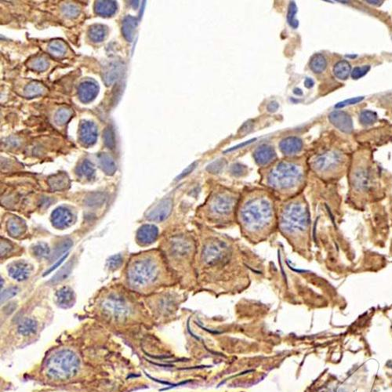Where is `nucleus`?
<instances>
[{"label": "nucleus", "mask_w": 392, "mask_h": 392, "mask_svg": "<svg viewBox=\"0 0 392 392\" xmlns=\"http://www.w3.org/2000/svg\"><path fill=\"white\" fill-rule=\"evenodd\" d=\"M94 9L98 15L103 17H109L116 13L117 7H116V2L114 1L105 0V1L96 2Z\"/></svg>", "instance_id": "21"}, {"label": "nucleus", "mask_w": 392, "mask_h": 392, "mask_svg": "<svg viewBox=\"0 0 392 392\" xmlns=\"http://www.w3.org/2000/svg\"><path fill=\"white\" fill-rule=\"evenodd\" d=\"M75 260L73 259H71L67 264L63 266L61 268L60 271L57 273L55 276L53 277L52 279L50 281L49 283L58 284L59 282H62L69 277L71 272L73 271V266H74Z\"/></svg>", "instance_id": "27"}, {"label": "nucleus", "mask_w": 392, "mask_h": 392, "mask_svg": "<svg viewBox=\"0 0 392 392\" xmlns=\"http://www.w3.org/2000/svg\"><path fill=\"white\" fill-rule=\"evenodd\" d=\"M48 65H49L48 62L43 58H37V59H35L30 63V67L33 70L38 71V72L45 71L48 68Z\"/></svg>", "instance_id": "41"}, {"label": "nucleus", "mask_w": 392, "mask_h": 392, "mask_svg": "<svg viewBox=\"0 0 392 392\" xmlns=\"http://www.w3.org/2000/svg\"><path fill=\"white\" fill-rule=\"evenodd\" d=\"M106 196L103 193H93L87 196L84 201L86 206L90 207L101 206L105 203Z\"/></svg>", "instance_id": "34"}, {"label": "nucleus", "mask_w": 392, "mask_h": 392, "mask_svg": "<svg viewBox=\"0 0 392 392\" xmlns=\"http://www.w3.org/2000/svg\"><path fill=\"white\" fill-rule=\"evenodd\" d=\"M159 235V229L153 224H145L137 232V241L141 246H149L156 242Z\"/></svg>", "instance_id": "12"}, {"label": "nucleus", "mask_w": 392, "mask_h": 392, "mask_svg": "<svg viewBox=\"0 0 392 392\" xmlns=\"http://www.w3.org/2000/svg\"><path fill=\"white\" fill-rule=\"evenodd\" d=\"M56 300L58 305L61 307H70L74 303V292L70 287L62 288L56 293Z\"/></svg>", "instance_id": "20"}, {"label": "nucleus", "mask_w": 392, "mask_h": 392, "mask_svg": "<svg viewBox=\"0 0 392 392\" xmlns=\"http://www.w3.org/2000/svg\"><path fill=\"white\" fill-rule=\"evenodd\" d=\"M369 175L365 170H358L354 175V185L358 189H366L369 187Z\"/></svg>", "instance_id": "29"}, {"label": "nucleus", "mask_w": 392, "mask_h": 392, "mask_svg": "<svg viewBox=\"0 0 392 392\" xmlns=\"http://www.w3.org/2000/svg\"><path fill=\"white\" fill-rule=\"evenodd\" d=\"M68 253L66 255H64L63 257H61L60 260H59V261L58 262H57L56 264H55V265L53 266L52 268H50L48 271H46L45 274H44V275H48V274H50V273L51 272V271H54V270L56 269L57 268H58V266L61 265L62 264V263L63 262L64 260L66 259V257H67Z\"/></svg>", "instance_id": "51"}, {"label": "nucleus", "mask_w": 392, "mask_h": 392, "mask_svg": "<svg viewBox=\"0 0 392 392\" xmlns=\"http://www.w3.org/2000/svg\"><path fill=\"white\" fill-rule=\"evenodd\" d=\"M197 224V287L214 293L242 292L250 283L249 261L239 242Z\"/></svg>", "instance_id": "1"}, {"label": "nucleus", "mask_w": 392, "mask_h": 392, "mask_svg": "<svg viewBox=\"0 0 392 392\" xmlns=\"http://www.w3.org/2000/svg\"><path fill=\"white\" fill-rule=\"evenodd\" d=\"M72 116H73V111L70 109H67V108H62V109H59L55 114V123L59 126H62L69 122Z\"/></svg>", "instance_id": "36"}, {"label": "nucleus", "mask_w": 392, "mask_h": 392, "mask_svg": "<svg viewBox=\"0 0 392 392\" xmlns=\"http://www.w3.org/2000/svg\"><path fill=\"white\" fill-rule=\"evenodd\" d=\"M64 15L69 19H74L80 15V9L78 7L73 4H66L62 8Z\"/></svg>", "instance_id": "40"}, {"label": "nucleus", "mask_w": 392, "mask_h": 392, "mask_svg": "<svg viewBox=\"0 0 392 392\" xmlns=\"http://www.w3.org/2000/svg\"><path fill=\"white\" fill-rule=\"evenodd\" d=\"M173 199L170 198L163 199L152 210L148 212L146 218L153 222H162L168 218L173 210Z\"/></svg>", "instance_id": "8"}, {"label": "nucleus", "mask_w": 392, "mask_h": 392, "mask_svg": "<svg viewBox=\"0 0 392 392\" xmlns=\"http://www.w3.org/2000/svg\"><path fill=\"white\" fill-rule=\"evenodd\" d=\"M107 264H108L109 269L114 271V270L120 268L121 264H123V257L120 254L114 255L108 260Z\"/></svg>", "instance_id": "43"}, {"label": "nucleus", "mask_w": 392, "mask_h": 392, "mask_svg": "<svg viewBox=\"0 0 392 392\" xmlns=\"http://www.w3.org/2000/svg\"><path fill=\"white\" fill-rule=\"evenodd\" d=\"M162 275V264L152 257H143L134 260L127 271L129 282L135 287H145L156 283Z\"/></svg>", "instance_id": "6"}, {"label": "nucleus", "mask_w": 392, "mask_h": 392, "mask_svg": "<svg viewBox=\"0 0 392 392\" xmlns=\"http://www.w3.org/2000/svg\"><path fill=\"white\" fill-rule=\"evenodd\" d=\"M296 12H297V8L296 4L294 2H290L288 8L287 21L289 26L294 29H297L299 26V22L295 18Z\"/></svg>", "instance_id": "37"}, {"label": "nucleus", "mask_w": 392, "mask_h": 392, "mask_svg": "<svg viewBox=\"0 0 392 392\" xmlns=\"http://www.w3.org/2000/svg\"><path fill=\"white\" fill-rule=\"evenodd\" d=\"M263 185L278 202L289 200L303 193L304 170L296 163L281 162L268 171Z\"/></svg>", "instance_id": "5"}, {"label": "nucleus", "mask_w": 392, "mask_h": 392, "mask_svg": "<svg viewBox=\"0 0 392 392\" xmlns=\"http://www.w3.org/2000/svg\"><path fill=\"white\" fill-rule=\"evenodd\" d=\"M241 192L217 185L197 208V222L212 229H226L236 224L235 214Z\"/></svg>", "instance_id": "4"}, {"label": "nucleus", "mask_w": 392, "mask_h": 392, "mask_svg": "<svg viewBox=\"0 0 392 392\" xmlns=\"http://www.w3.org/2000/svg\"><path fill=\"white\" fill-rule=\"evenodd\" d=\"M329 120L336 128L345 134H351L354 129L351 116L343 111L331 112L329 115Z\"/></svg>", "instance_id": "9"}, {"label": "nucleus", "mask_w": 392, "mask_h": 392, "mask_svg": "<svg viewBox=\"0 0 392 392\" xmlns=\"http://www.w3.org/2000/svg\"><path fill=\"white\" fill-rule=\"evenodd\" d=\"M327 66V62L325 57L321 54H316L311 58L310 61V69L313 73L316 74L323 73Z\"/></svg>", "instance_id": "25"}, {"label": "nucleus", "mask_w": 392, "mask_h": 392, "mask_svg": "<svg viewBox=\"0 0 392 392\" xmlns=\"http://www.w3.org/2000/svg\"><path fill=\"white\" fill-rule=\"evenodd\" d=\"M104 307L109 312L115 314V315H116V314H123L127 310V306L126 303L120 297H117L116 296H110V297L107 299L105 303H104Z\"/></svg>", "instance_id": "17"}, {"label": "nucleus", "mask_w": 392, "mask_h": 392, "mask_svg": "<svg viewBox=\"0 0 392 392\" xmlns=\"http://www.w3.org/2000/svg\"><path fill=\"white\" fill-rule=\"evenodd\" d=\"M8 233L14 237V238H19L25 234L27 229L26 224L22 219L19 217H12L8 221L7 224Z\"/></svg>", "instance_id": "18"}, {"label": "nucleus", "mask_w": 392, "mask_h": 392, "mask_svg": "<svg viewBox=\"0 0 392 392\" xmlns=\"http://www.w3.org/2000/svg\"><path fill=\"white\" fill-rule=\"evenodd\" d=\"M255 161L259 166H264L270 164L276 158V153L272 147L261 145L253 153Z\"/></svg>", "instance_id": "15"}, {"label": "nucleus", "mask_w": 392, "mask_h": 392, "mask_svg": "<svg viewBox=\"0 0 392 392\" xmlns=\"http://www.w3.org/2000/svg\"><path fill=\"white\" fill-rule=\"evenodd\" d=\"M106 29L102 25H94L89 30V37L93 42L99 43L103 41L106 36Z\"/></svg>", "instance_id": "32"}, {"label": "nucleus", "mask_w": 392, "mask_h": 392, "mask_svg": "<svg viewBox=\"0 0 392 392\" xmlns=\"http://www.w3.org/2000/svg\"><path fill=\"white\" fill-rule=\"evenodd\" d=\"M377 120V114L370 110H364L360 113L359 121L363 126H371Z\"/></svg>", "instance_id": "35"}, {"label": "nucleus", "mask_w": 392, "mask_h": 392, "mask_svg": "<svg viewBox=\"0 0 392 392\" xmlns=\"http://www.w3.org/2000/svg\"><path fill=\"white\" fill-rule=\"evenodd\" d=\"M281 152L286 156H293L300 152L303 148V142L296 137L285 138L279 144Z\"/></svg>", "instance_id": "16"}, {"label": "nucleus", "mask_w": 392, "mask_h": 392, "mask_svg": "<svg viewBox=\"0 0 392 392\" xmlns=\"http://www.w3.org/2000/svg\"><path fill=\"white\" fill-rule=\"evenodd\" d=\"M48 185L54 192H58L66 189L69 186V178L64 173H59L51 176L48 179Z\"/></svg>", "instance_id": "19"}, {"label": "nucleus", "mask_w": 392, "mask_h": 392, "mask_svg": "<svg viewBox=\"0 0 392 392\" xmlns=\"http://www.w3.org/2000/svg\"><path fill=\"white\" fill-rule=\"evenodd\" d=\"M196 165H197V163H193L192 164L190 165L188 168H187L186 170H184L182 174H181L179 177H177V181H178V180L182 179L183 177H186V176H188L190 173H192V172L193 171L194 169L195 168Z\"/></svg>", "instance_id": "49"}, {"label": "nucleus", "mask_w": 392, "mask_h": 392, "mask_svg": "<svg viewBox=\"0 0 392 392\" xmlns=\"http://www.w3.org/2000/svg\"><path fill=\"white\" fill-rule=\"evenodd\" d=\"M304 85H305L307 88L310 89L314 87V83L311 79L307 78L305 80V82H304Z\"/></svg>", "instance_id": "53"}, {"label": "nucleus", "mask_w": 392, "mask_h": 392, "mask_svg": "<svg viewBox=\"0 0 392 392\" xmlns=\"http://www.w3.org/2000/svg\"><path fill=\"white\" fill-rule=\"evenodd\" d=\"M278 107H279V105L276 102H271L268 104L267 109H268V112H275L278 110Z\"/></svg>", "instance_id": "52"}, {"label": "nucleus", "mask_w": 392, "mask_h": 392, "mask_svg": "<svg viewBox=\"0 0 392 392\" xmlns=\"http://www.w3.org/2000/svg\"><path fill=\"white\" fill-rule=\"evenodd\" d=\"M25 96L32 98L34 97L40 96L46 92V87L42 85L41 83L33 82L25 88Z\"/></svg>", "instance_id": "31"}, {"label": "nucleus", "mask_w": 392, "mask_h": 392, "mask_svg": "<svg viewBox=\"0 0 392 392\" xmlns=\"http://www.w3.org/2000/svg\"><path fill=\"white\" fill-rule=\"evenodd\" d=\"M53 226L58 229L69 228L73 223V214L67 208L58 207L51 214Z\"/></svg>", "instance_id": "10"}, {"label": "nucleus", "mask_w": 392, "mask_h": 392, "mask_svg": "<svg viewBox=\"0 0 392 392\" xmlns=\"http://www.w3.org/2000/svg\"><path fill=\"white\" fill-rule=\"evenodd\" d=\"M333 73L336 78L340 80H346L348 79L351 73V65L347 61L343 60L338 62L333 68Z\"/></svg>", "instance_id": "24"}, {"label": "nucleus", "mask_w": 392, "mask_h": 392, "mask_svg": "<svg viewBox=\"0 0 392 392\" xmlns=\"http://www.w3.org/2000/svg\"><path fill=\"white\" fill-rule=\"evenodd\" d=\"M32 267L24 260H19L9 265L8 272L11 278L19 282L27 280L31 274Z\"/></svg>", "instance_id": "11"}, {"label": "nucleus", "mask_w": 392, "mask_h": 392, "mask_svg": "<svg viewBox=\"0 0 392 392\" xmlns=\"http://www.w3.org/2000/svg\"><path fill=\"white\" fill-rule=\"evenodd\" d=\"M224 159H220L218 161L214 162V163H212V164H210V166H208V170H210V172L217 173V172L220 171V170L224 167Z\"/></svg>", "instance_id": "46"}, {"label": "nucleus", "mask_w": 392, "mask_h": 392, "mask_svg": "<svg viewBox=\"0 0 392 392\" xmlns=\"http://www.w3.org/2000/svg\"><path fill=\"white\" fill-rule=\"evenodd\" d=\"M19 290V288L12 286V287L8 288L6 290L3 291L2 294H1V301H2V303L6 301V300H8V299L15 296L18 293Z\"/></svg>", "instance_id": "45"}, {"label": "nucleus", "mask_w": 392, "mask_h": 392, "mask_svg": "<svg viewBox=\"0 0 392 392\" xmlns=\"http://www.w3.org/2000/svg\"><path fill=\"white\" fill-rule=\"evenodd\" d=\"M244 166H242L240 164H235L231 166V174L235 176H241L245 172Z\"/></svg>", "instance_id": "47"}, {"label": "nucleus", "mask_w": 392, "mask_h": 392, "mask_svg": "<svg viewBox=\"0 0 392 392\" xmlns=\"http://www.w3.org/2000/svg\"><path fill=\"white\" fill-rule=\"evenodd\" d=\"M73 245V241L69 239H65V240L59 242V243L57 245L55 249H54V253H53L51 255V257H50L51 262H55L56 260H58V258H60L62 256L65 254V253L72 247Z\"/></svg>", "instance_id": "26"}, {"label": "nucleus", "mask_w": 392, "mask_h": 392, "mask_svg": "<svg viewBox=\"0 0 392 392\" xmlns=\"http://www.w3.org/2000/svg\"><path fill=\"white\" fill-rule=\"evenodd\" d=\"M364 99V97H356V98H350V99L344 100L343 102H339L335 105V108L336 109H342L346 106H349V105H356V104L359 103L362 100Z\"/></svg>", "instance_id": "44"}, {"label": "nucleus", "mask_w": 392, "mask_h": 392, "mask_svg": "<svg viewBox=\"0 0 392 392\" xmlns=\"http://www.w3.org/2000/svg\"><path fill=\"white\" fill-rule=\"evenodd\" d=\"M366 3L372 5L379 6L383 3V1H366Z\"/></svg>", "instance_id": "54"}, {"label": "nucleus", "mask_w": 392, "mask_h": 392, "mask_svg": "<svg viewBox=\"0 0 392 392\" xmlns=\"http://www.w3.org/2000/svg\"><path fill=\"white\" fill-rule=\"evenodd\" d=\"M48 51L55 57H62L66 53V45L61 40H53L48 45Z\"/></svg>", "instance_id": "33"}, {"label": "nucleus", "mask_w": 392, "mask_h": 392, "mask_svg": "<svg viewBox=\"0 0 392 392\" xmlns=\"http://www.w3.org/2000/svg\"><path fill=\"white\" fill-rule=\"evenodd\" d=\"M11 249H12V247H11V245L8 242H6V241L1 242V256L2 257L8 254L11 251Z\"/></svg>", "instance_id": "48"}, {"label": "nucleus", "mask_w": 392, "mask_h": 392, "mask_svg": "<svg viewBox=\"0 0 392 392\" xmlns=\"http://www.w3.org/2000/svg\"><path fill=\"white\" fill-rule=\"evenodd\" d=\"M78 174L86 180H92L95 175V168L93 163L87 159L84 160L79 166Z\"/></svg>", "instance_id": "30"}, {"label": "nucleus", "mask_w": 392, "mask_h": 392, "mask_svg": "<svg viewBox=\"0 0 392 392\" xmlns=\"http://www.w3.org/2000/svg\"><path fill=\"white\" fill-rule=\"evenodd\" d=\"M256 141V138H254V139H251L249 140V141H246V142H244V143L239 144V145H236V146L233 147V148H230V149H228V150L225 151L224 152H232V151L236 150V149H238V148H242V147L246 146V145H249V144L253 143V141Z\"/></svg>", "instance_id": "50"}, {"label": "nucleus", "mask_w": 392, "mask_h": 392, "mask_svg": "<svg viewBox=\"0 0 392 392\" xmlns=\"http://www.w3.org/2000/svg\"><path fill=\"white\" fill-rule=\"evenodd\" d=\"M120 65L116 62H112L107 66L106 70L104 73V80L107 85L112 84L115 80H117L120 73Z\"/></svg>", "instance_id": "28"}, {"label": "nucleus", "mask_w": 392, "mask_h": 392, "mask_svg": "<svg viewBox=\"0 0 392 392\" xmlns=\"http://www.w3.org/2000/svg\"><path fill=\"white\" fill-rule=\"evenodd\" d=\"M138 26V21L135 18L127 16L123 22V33L126 40L131 42L135 35L136 29Z\"/></svg>", "instance_id": "23"}, {"label": "nucleus", "mask_w": 392, "mask_h": 392, "mask_svg": "<svg viewBox=\"0 0 392 392\" xmlns=\"http://www.w3.org/2000/svg\"><path fill=\"white\" fill-rule=\"evenodd\" d=\"M311 213L304 193L284 202L278 201V231L302 256L310 249Z\"/></svg>", "instance_id": "3"}, {"label": "nucleus", "mask_w": 392, "mask_h": 392, "mask_svg": "<svg viewBox=\"0 0 392 392\" xmlns=\"http://www.w3.org/2000/svg\"><path fill=\"white\" fill-rule=\"evenodd\" d=\"M343 161L341 154L332 151L319 155L313 159L311 167L318 174H328L337 170L341 166Z\"/></svg>", "instance_id": "7"}, {"label": "nucleus", "mask_w": 392, "mask_h": 392, "mask_svg": "<svg viewBox=\"0 0 392 392\" xmlns=\"http://www.w3.org/2000/svg\"><path fill=\"white\" fill-rule=\"evenodd\" d=\"M98 138V129L91 122H83L80 125V139L86 146H91L96 142Z\"/></svg>", "instance_id": "13"}, {"label": "nucleus", "mask_w": 392, "mask_h": 392, "mask_svg": "<svg viewBox=\"0 0 392 392\" xmlns=\"http://www.w3.org/2000/svg\"><path fill=\"white\" fill-rule=\"evenodd\" d=\"M100 166L105 174L108 175H113L116 171V165L114 160L109 155L106 153H101L98 156Z\"/></svg>", "instance_id": "22"}, {"label": "nucleus", "mask_w": 392, "mask_h": 392, "mask_svg": "<svg viewBox=\"0 0 392 392\" xmlns=\"http://www.w3.org/2000/svg\"><path fill=\"white\" fill-rule=\"evenodd\" d=\"M235 220L249 243L266 242L278 231V200L266 188H246L241 192Z\"/></svg>", "instance_id": "2"}, {"label": "nucleus", "mask_w": 392, "mask_h": 392, "mask_svg": "<svg viewBox=\"0 0 392 392\" xmlns=\"http://www.w3.org/2000/svg\"><path fill=\"white\" fill-rule=\"evenodd\" d=\"M33 254L37 257H46L51 253V249L47 243L40 242L33 248Z\"/></svg>", "instance_id": "38"}, {"label": "nucleus", "mask_w": 392, "mask_h": 392, "mask_svg": "<svg viewBox=\"0 0 392 392\" xmlns=\"http://www.w3.org/2000/svg\"><path fill=\"white\" fill-rule=\"evenodd\" d=\"M370 70L369 65H364L361 67H355L351 72V76L353 80H358L365 76Z\"/></svg>", "instance_id": "42"}, {"label": "nucleus", "mask_w": 392, "mask_h": 392, "mask_svg": "<svg viewBox=\"0 0 392 392\" xmlns=\"http://www.w3.org/2000/svg\"><path fill=\"white\" fill-rule=\"evenodd\" d=\"M293 93H294L296 95H298V96H300V95L303 94V92H302L301 90L299 88H295L294 91H293Z\"/></svg>", "instance_id": "55"}, {"label": "nucleus", "mask_w": 392, "mask_h": 392, "mask_svg": "<svg viewBox=\"0 0 392 392\" xmlns=\"http://www.w3.org/2000/svg\"><path fill=\"white\" fill-rule=\"evenodd\" d=\"M98 91L99 88L96 83L92 80H86L79 87V98L83 103H89L96 98Z\"/></svg>", "instance_id": "14"}, {"label": "nucleus", "mask_w": 392, "mask_h": 392, "mask_svg": "<svg viewBox=\"0 0 392 392\" xmlns=\"http://www.w3.org/2000/svg\"><path fill=\"white\" fill-rule=\"evenodd\" d=\"M104 141H105V145L111 149H113L116 146V141H115V135L113 130L111 127H108L105 129L103 136Z\"/></svg>", "instance_id": "39"}]
</instances>
